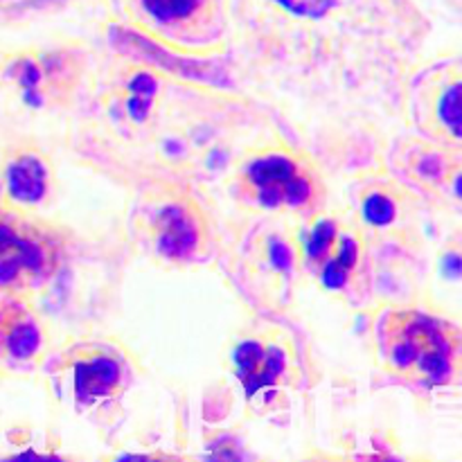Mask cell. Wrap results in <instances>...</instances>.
Returning a JSON list of instances; mask_svg holds the SVG:
<instances>
[{"mask_svg": "<svg viewBox=\"0 0 462 462\" xmlns=\"http://www.w3.org/2000/svg\"><path fill=\"white\" fill-rule=\"evenodd\" d=\"M242 16L282 23L284 30L305 34H341L373 30V25L411 23L415 7L411 0H237Z\"/></svg>", "mask_w": 462, "mask_h": 462, "instance_id": "277c9868", "label": "cell"}, {"mask_svg": "<svg viewBox=\"0 0 462 462\" xmlns=\"http://www.w3.org/2000/svg\"><path fill=\"white\" fill-rule=\"evenodd\" d=\"M400 171L411 188L422 189L429 197H438L451 208L460 201V156L456 147L431 143V140H411L400 152Z\"/></svg>", "mask_w": 462, "mask_h": 462, "instance_id": "4fadbf2b", "label": "cell"}, {"mask_svg": "<svg viewBox=\"0 0 462 462\" xmlns=\"http://www.w3.org/2000/svg\"><path fill=\"white\" fill-rule=\"evenodd\" d=\"M68 397L79 411H99L120 400L129 386V365L117 350L84 346L72 350L63 368Z\"/></svg>", "mask_w": 462, "mask_h": 462, "instance_id": "30bf717a", "label": "cell"}, {"mask_svg": "<svg viewBox=\"0 0 462 462\" xmlns=\"http://www.w3.org/2000/svg\"><path fill=\"white\" fill-rule=\"evenodd\" d=\"M125 12L144 34L183 52H208L228 32L226 0H125Z\"/></svg>", "mask_w": 462, "mask_h": 462, "instance_id": "8992f818", "label": "cell"}, {"mask_svg": "<svg viewBox=\"0 0 462 462\" xmlns=\"http://www.w3.org/2000/svg\"><path fill=\"white\" fill-rule=\"evenodd\" d=\"M300 275L314 280L323 291L359 298L365 280L368 239L352 217L319 210L305 217L293 233Z\"/></svg>", "mask_w": 462, "mask_h": 462, "instance_id": "3957f363", "label": "cell"}, {"mask_svg": "<svg viewBox=\"0 0 462 462\" xmlns=\"http://www.w3.org/2000/svg\"><path fill=\"white\" fill-rule=\"evenodd\" d=\"M138 235L158 260L176 266L201 262L210 239L203 210L180 192L147 199L138 208Z\"/></svg>", "mask_w": 462, "mask_h": 462, "instance_id": "52a82bcc", "label": "cell"}, {"mask_svg": "<svg viewBox=\"0 0 462 462\" xmlns=\"http://www.w3.org/2000/svg\"><path fill=\"white\" fill-rule=\"evenodd\" d=\"M374 350L386 373L415 388H445L458 379L460 329L415 307H383L374 319Z\"/></svg>", "mask_w": 462, "mask_h": 462, "instance_id": "6da1fadb", "label": "cell"}, {"mask_svg": "<svg viewBox=\"0 0 462 462\" xmlns=\"http://www.w3.org/2000/svg\"><path fill=\"white\" fill-rule=\"evenodd\" d=\"M54 188L48 156L34 144H16L3 158V189L9 206L34 210L43 206Z\"/></svg>", "mask_w": 462, "mask_h": 462, "instance_id": "9a60e30c", "label": "cell"}, {"mask_svg": "<svg viewBox=\"0 0 462 462\" xmlns=\"http://www.w3.org/2000/svg\"><path fill=\"white\" fill-rule=\"evenodd\" d=\"M61 242L30 210L0 206V293L30 298L54 275Z\"/></svg>", "mask_w": 462, "mask_h": 462, "instance_id": "5b68a950", "label": "cell"}, {"mask_svg": "<svg viewBox=\"0 0 462 462\" xmlns=\"http://www.w3.org/2000/svg\"><path fill=\"white\" fill-rule=\"evenodd\" d=\"M413 201L409 189L391 185L388 180H373L361 185L355 192V224L368 239L373 237H400L409 235L413 226Z\"/></svg>", "mask_w": 462, "mask_h": 462, "instance_id": "5bb4252c", "label": "cell"}, {"mask_svg": "<svg viewBox=\"0 0 462 462\" xmlns=\"http://www.w3.org/2000/svg\"><path fill=\"white\" fill-rule=\"evenodd\" d=\"M235 189L255 210L300 219L323 210L328 199L316 162L280 143L246 152L235 170Z\"/></svg>", "mask_w": 462, "mask_h": 462, "instance_id": "7a4b0ae2", "label": "cell"}, {"mask_svg": "<svg viewBox=\"0 0 462 462\" xmlns=\"http://www.w3.org/2000/svg\"><path fill=\"white\" fill-rule=\"evenodd\" d=\"M0 72H3V63H0Z\"/></svg>", "mask_w": 462, "mask_h": 462, "instance_id": "2e32d148", "label": "cell"}, {"mask_svg": "<svg viewBox=\"0 0 462 462\" xmlns=\"http://www.w3.org/2000/svg\"><path fill=\"white\" fill-rule=\"evenodd\" d=\"M235 264L246 291L266 307H282L300 275L293 233L275 224H253L239 244Z\"/></svg>", "mask_w": 462, "mask_h": 462, "instance_id": "ba28073f", "label": "cell"}, {"mask_svg": "<svg viewBox=\"0 0 462 462\" xmlns=\"http://www.w3.org/2000/svg\"><path fill=\"white\" fill-rule=\"evenodd\" d=\"M233 370L242 382L246 400L255 406H269L282 388L293 383L291 347L275 334H251L244 337L233 350Z\"/></svg>", "mask_w": 462, "mask_h": 462, "instance_id": "8fae6325", "label": "cell"}, {"mask_svg": "<svg viewBox=\"0 0 462 462\" xmlns=\"http://www.w3.org/2000/svg\"><path fill=\"white\" fill-rule=\"evenodd\" d=\"M45 329L27 298L0 293V370L34 373L45 355Z\"/></svg>", "mask_w": 462, "mask_h": 462, "instance_id": "7c38bea8", "label": "cell"}, {"mask_svg": "<svg viewBox=\"0 0 462 462\" xmlns=\"http://www.w3.org/2000/svg\"><path fill=\"white\" fill-rule=\"evenodd\" d=\"M460 63L442 57L420 68L409 81V117L424 140L460 144Z\"/></svg>", "mask_w": 462, "mask_h": 462, "instance_id": "9c48e42d", "label": "cell"}]
</instances>
